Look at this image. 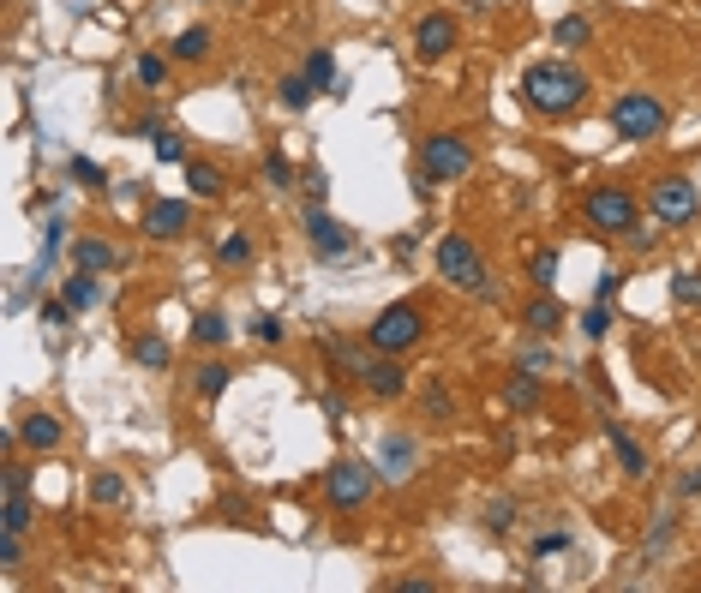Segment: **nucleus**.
I'll return each instance as SVG.
<instances>
[{
    "label": "nucleus",
    "instance_id": "nucleus-6",
    "mask_svg": "<svg viewBox=\"0 0 701 593\" xmlns=\"http://www.w3.org/2000/svg\"><path fill=\"white\" fill-rule=\"evenodd\" d=\"M438 276H444L450 288H462V294H492V282H486V258L474 252L468 234H444V240H438Z\"/></svg>",
    "mask_w": 701,
    "mask_h": 593
},
{
    "label": "nucleus",
    "instance_id": "nucleus-3",
    "mask_svg": "<svg viewBox=\"0 0 701 593\" xmlns=\"http://www.w3.org/2000/svg\"><path fill=\"white\" fill-rule=\"evenodd\" d=\"M666 120H672V108H666V96H654V90H624V96L612 102V132L630 138V144L660 138Z\"/></svg>",
    "mask_w": 701,
    "mask_h": 593
},
{
    "label": "nucleus",
    "instance_id": "nucleus-20",
    "mask_svg": "<svg viewBox=\"0 0 701 593\" xmlns=\"http://www.w3.org/2000/svg\"><path fill=\"white\" fill-rule=\"evenodd\" d=\"M108 264H114V246L108 240H90V234L72 240V270H108Z\"/></svg>",
    "mask_w": 701,
    "mask_h": 593
},
{
    "label": "nucleus",
    "instance_id": "nucleus-45",
    "mask_svg": "<svg viewBox=\"0 0 701 593\" xmlns=\"http://www.w3.org/2000/svg\"><path fill=\"white\" fill-rule=\"evenodd\" d=\"M564 546H570V534H540V540H534L540 558H552V552H564Z\"/></svg>",
    "mask_w": 701,
    "mask_h": 593
},
{
    "label": "nucleus",
    "instance_id": "nucleus-34",
    "mask_svg": "<svg viewBox=\"0 0 701 593\" xmlns=\"http://www.w3.org/2000/svg\"><path fill=\"white\" fill-rule=\"evenodd\" d=\"M138 78H144L150 90H162V84H168V60H162V54H138Z\"/></svg>",
    "mask_w": 701,
    "mask_h": 593
},
{
    "label": "nucleus",
    "instance_id": "nucleus-2",
    "mask_svg": "<svg viewBox=\"0 0 701 593\" xmlns=\"http://www.w3.org/2000/svg\"><path fill=\"white\" fill-rule=\"evenodd\" d=\"M582 222H588L594 234H630V228L642 222V198H636L630 186H618V180L588 186V198H582Z\"/></svg>",
    "mask_w": 701,
    "mask_h": 593
},
{
    "label": "nucleus",
    "instance_id": "nucleus-21",
    "mask_svg": "<svg viewBox=\"0 0 701 593\" xmlns=\"http://www.w3.org/2000/svg\"><path fill=\"white\" fill-rule=\"evenodd\" d=\"M192 342H198V348H222V342H234V330H228L222 312H198V318H192Z\"/></svg>",
    "mask_w": 701,
    "mask_h": 593
},
{
    "label": "nucleus",
    "instance_id": "nucleus-30",
    "mask_svg": "<svg viewBox=\"0 0 701 593\" xmlns=\"http://www.w3.org/2000/svg\"><path fill=\"white\" fill-rule=\"evenodd\" d=\"M156 162H168V168H186V162H192L186 144H180V132H168V126L156 132Z\"/></svg>",
    "mask_w": 701,
    "mask_h": 593
},
{
    "label": "nucleus",
    "instance_id": "nucleus-33",
    "mask_svg": "<svg viewBox=\"0 0 701 593\" xmlns=\"http://www.w3.org/2000/svg\"><path fill=\"white\" fill-rule=\"evenodd\" d=\"M510 402H516V408H540V378H534L528 366L510 378Z\"/></svg>",
    "mask_w": 701,
    "mask_h": 593
},
{
    "label": "nucleus",
    "instance_id": "nucleus-41",
    "mask_svg": "<svg viewBox=\"0 0 701 593\" xmlns=\"http://www.w3.org/2000/svg\"><path fill=\"white\" fill-rule=\"evenodd\" d=\"M426 414H432V420H450V390H444V384L426 390Z\"/></svg>",
    "mask_w": 701,
    "mask_h": 593
},
{
    "label": "nucleus",
    "instance_id": "nucleus-37",
    "mask_svg": "<svg viewBox=\"0 0 701 593\" xmlns=\"http://www.w3.org/2000/svg\"><path fill=\"white\" fill-rule=\"evenodd\" d=\"M534 282H540V288H552V282H558V252H552V246H540V252H534Z\"/></svg>",
    "mask_w": 701,
    "mask_h": 593
},
{
    "label": "nucleus",
    "instance_id": "nucleus-39",
    "mask_svg": "<svg viewBox=\"0 0 701 593\" xmlns=\"http://www.w3.org/2000/svg\"><path fill=\"white\" fill-rule=\"evenodd\" d=\"M486 528H492V534H510V528H516V504H510V498H498V504H492V516H486Z\"/></svg>",
    "mask_w": 701,
    "mask_h": 593
},
{
    "label": "nucleus",
    "instance_id": "nucleus-22",
    "mask_svg": "<svg viewBox=\"0 0 701 593\" xmlns=\"http://www.w3.org/2000/svg\"><path fill=\"white\" fill-rule=\"evenodd\" d=\"M228 378H234V372H228V366H222V360H204V366H198V372H192V390H198V396H204V402H216V396H222V390H228Z\"/></svg>",
    "mask_w": 701,
    "mask_h": 593
},
{
    "label": "nucleus",
    "instance_id": "nucleus-42",
    "mask_svg": "<svg viewBox=\"0 0 701 593\" xmlns=\"http://www.w3.org/2000/svg\"><path fill=\"white\" fill-rule=\"evenodd\" d=\"M678 300H684V306H701V276H690V270L678 276Z\"/></svg>",
    "mask_w": 701,
    "mask_h": 593
},
{
    "label": "nucleus",
    "instance_id": "nucleus-32",
    "mask_svg": "<svg viewBox=\"0 0 701 593\" xmlns=\"http://www.w3.org/2000/svg\"><path fill=\"white\" fill-rule=\"evenodd\" d=\"M66 174H72L78 186H90V192H102V186H108V174H102V162H90V156H72V162H66Z\"/></svg>",
    "mask_w": 701,
    "mask_h": 593
},
{
    "label": "nucleus",
    "instance_id": "nucleus-19",
    "mask_svg": "<svg viewBox=\"0 0 701 593\" xmlns=\"http://www.w3.org/2000/svg\"><path fill=\"white\" fill-rule=\"evenodd\" d=\"M210 42H216V36H210L204 24H186V30H180V36L168 42V54H174V60H192V66H198V60H210Z\"/></svg>",
    "mask_w": 701,
    "mask_h": 593
},
{
    "label": "nucleus",
    "instance_id": "nucleus-26",
    "mask_svg": "<svg viewBox=\"0 0 701 593\" xmlns=\"http://www.w3.org/2000/svg\"><path fill=\"white\" fill-rule=\"evenodd\" d=\"M216 264H228V270H240V264H252V240L234 228V234H222L216 240Z\"/></svg>",
    "mask_w": 701,
    "mask_h": 593
},
{
    "label": "nucleus",
    "instance_id": "nucleus-47",
    "mask_svg": "<svg viewBox=\"0 0 701 593\" xmlns=\"http://www.w3.org/2000/svg\"><path fill=\"white\" fill-rule=\"evenodd\" d=\"M306 192H312V204H324V192H330V180H324V174L312 168V174H306Z\"/></svg>",
    "mask_w": 701,
    "mask_h": 593
},
{
    "label": "nucleus",
    "instance_id": "nucleus-17",
    "mask_svg": "<svg viewBox=\"0 0 701 593\" xmlns=\"http://www.w3.org/2000/svg\"><path fill=\"white\" fill-rule=\"evenodd\" d=\"M414 462H420L414 438H384V450H378V474H384V480H408Z\"/></svg>",
    "mask_w": 701,
    "mask_h": 593
},
{
    "label": "nucleus",
    "instance_id": "nucleus-12",
    "mask_svg": "<svg viewBox=\"0 0 701 593\" xmlns=\"http://www.w3.org/2000/svg\"><path fill=\"white\" fill-rule=\"evenodd\" d=\"M360 390H366V396H378V402H396V396L408 390V372L396 366V354H372V366H366Z\"/></svg>",
    "mask_w": 701,
    "mask_h": 593
},
{
    "label": "nucleus",
    "instance_id": "nucleus-1",
    "mask_svg": "<svg viewBox=\"0 0 701 593\" xmlns=\"http://www.w3.org/2000/svg\"><path fill=\"white\" fill-rule=\"evenodd\" d=\"M582 96H588V72L570 66V60H534V66L522 72V102H528L534 114H546V120L576 114Z\"/></svg>",
    "mask_w": 701,
    "mask_h": 593
},
{
    "label": "nucleus",
    "instance_id": "nucleus-10",
    "mask_svg": "<svg viewBox=\"0 0 701 593\" xmlns=\"http://www.w3.org/2000/svg\"><path fill=\"white\" fill-rule=\"evenodd\" d=\"M186 228H192V198H150V204H144L138 234H150V240H180Z\"/></svg>",
    "mask_w": 701,
    "mask_h": 593
},
{
    "label": "nucleus",
    "instance_id": "nucleus-40",
    "mask_svg": "<svg viewBox=\"0 0 701 593\" xmlns=\"http://www.w3.org/2000/svg\"><path fill=\"white\" fill-rule=\"evenodd\" d=\"M18 540H24V534H6V528H0V570H18V558H24Z\"/></svg>",
    "mask_w": 701,
    "mask_h": 593
},
{
    "label": "nucleus",
    "instance_id": "nucleus-15",
    "mask_svg": "<svg viewBox=\"0 0 701 593\" xmlns=\"http://www.w3.org/2000/svg\"><path fill=\"white\" fill-rule=\"evenodd\" d=\"M60 438H66V432H60V420H54L48 408H36V414L18 420V444H24V450H54Z\"/></svg>",
    "mask_w": 701,
    "mask_h": 593
},
{
    "label": "nucleus",
    "instance_id": "nucleus-7",
    "mask_svg": "<svg viewBox=\"0 0 701 593\" xmlns=\"http://www.w3.org/2000/svg\"><path fill=\"white\" fill-rule=\"evenodd\" d=\"M648 210H654L660 228H684V222H696L701 216L696 180H684V174H660V180L648 186Z\"/></svg>",
    "mask_w": 701,
    "mask_h": 593
},
{
    "label": "nucleus",
    "instance_id": "nucleus-46",
    "mask_svg": "<svg viewBox=\"0 0 701 593\" xmlns=\"http://www.w3.org/2000/svg\"><path fill=\"white\" fill-rule=\"evenodd\" d=\"M678 492H684V498H701V468H684V474H678Z\"/></svg>",
    "mask_w": 701,
    "mask_h": 593
},
{
    "label": "nucleus",
    "instance_id": "nucleus-5",
    "mask_svg": "<svg viewBox=\"0 0 701 593\" xmlns=\"http://www.w3.org/2000/svg\"><path fill=\"white\" fill-rule=\"evenodd\" d=\"M420 336H426V312H420L414 300H396V306H384V312L372 318V330H366V342H372L378 354H396V360H402V354H408Z\"/></svg>",
    "mask_w": 701,
    "mask_h": 593
},
{
    "label": "nucleus",
    "instance_id": "nucleus-36",
    "mask_svg": "<svg viewBox=\"0 0 701 593\" xmlns=\"http://www.w3.org/2000/svg\"><path fill=\"white\" fill-rule=\"evenodd\" d=\"M672 534H678V522H672V516H654V528H648V558H660V552L672 546Z\"/></svg>",
    "mask_w": 701,
    "mask_h": 593
},
{
    "label": "nucleus",
    "instance_id": "nucleus-24",
    "mask_svg": "<svg viewBox=\"0 0 701 593\" xmlns=\"http://www.w3.org/2000/svg\"><path fill=\"white\" fill-rule=\"evenodd\" d=\"M306 78H312L318 96H330V84H336V54H330V48H312V54H306Z\"/></svg>",
    "mask_w": 701,
    "mask_h": 593
},
{
    "label": "nucleus",
    "instance_id": "nucleus-29",
    "mask_svg": "<svg viewBox=\"0 0 701 593\" xmlns=\"http://www.w3.org/2000/svg\"><path fill=\"white\" fill-rule=\"evenodd\" d=\"M552 36H558V42H564V48H588V36H594V24H588V18H576V12H570V18H558V30H552Z\"/></svg>",
    "mask_w": 701,
    "mask_h": 593
},
{
    "label": "nucleus",
    "instance_id": "nucleus-8",
    "mask_svg": "<svg viewBox=\"0 0 701 593\" xmlns=\"http://www.w3.org/2000/svg\"><path fill=\"white\" fill-rule=\"evenodd\" d=\"M372 486H378V474L366 468V462H330L324 468V498H330V510H366V498H372Z\"/></svg>",
    "mask_w": 701,
    "mask_h": 593
},
{
    "label": "nucleus",
    "instance_id": "nucleus-44",
    "mask_svg": "<svg viewBox=\"0 0 701 593\" xmlns=\"http://www.w3.org/2000/svg\"><path fill=\"white\" fill-rule=\"evenodd\" d=\"M618 282H624V276H618V270H606V276L594 282V300H600V306H612V294H618Z\"/></svg>",
    "mask_w": 701,
    "mask_h": 593
},
{
    "label": "nucleus",
    "instance_id": "nucleus-38",
    "mask_svg": "<svg viewBox=\"0 0 701 593\" xmlns=\"http://www.w3.org/2000/svg\"><path fill=\"white\" fill-rule=\"evenodd\" d=\"M606 330H612V312H606V306L594 300V312H582V336H588V342H600Z\"/></svg>",
    "mask_w": 701,
    "mask_h": 593
},
{
    "label": "nucleus",
    "instance_id": "nucleus-28",
    "mask_svg": "<svg viewBox=\"0 0 701 593\" xmlns=\"http://www.w3.org/2000/svg\"><path fill=\"white\" fill-rule=\"evenodd\" d=\"M132 360L150 366V372H162V366H168V342H162V336H138V342H132Z\"/></svg>",
    "mask_w": 701,
    "mask_h": 593
},
{
    "label": "nucleus",
    "instance_id": "nucleus-14",
    "mask_svg": "<svg viewBox=\"0 0 701 593\" xmlns=\"http://www.w3.org/2000/svg\"><path fill=\"white\" fill-rule=\"evenodd\" d=\"M186 192H192L198 204H216V198L228 192V174H222L216 162H198V156H192V162H186Z\"/></svg>",
    "mask_w": 701,
    "mask_h": 593
},
{
    "label": "nucleus",
    "instance_id": "nucleus-13",
    "mask_svg": "<svg viewBox=\"0 0 701 593\" xmlns=\"http://www.w3.org/2000/svg\"><path fill=\"white\" fill-rule=\"evenodd\" d=\"M522 330H534L540 342H546V336H558V330H564V306H558V300H552V294L540 288V294H534V300L522 306Z\"/></svg>",
    "mask_w": 701,
    "mask_h": 593
},
{
    "label": "nucleus",
    "instance_id": "nucleus-11",
    "mask_svg": "<svg viewBox=\"0 0 701 593\" xmlns=\"http://www.w3.org/2000/svg\"><path fill=\"white\" fill-rule=\"evenodd\" d=\"M306 240H312V252H318V258H342V252L354 246V234H348L324 204H312V210H306Z\"/></svg>",
    "mask_w": 701,
    "mask_h": 593
},
{
    "label": "nucleus",
    "instance_id": "nucleus-48",
    "mask_svg": "<svg viewBox=\"0 0 701 593\" xmlns=\"http://www.w3.org/2000/svg\"><path fill=\"white\" fill-rule=\"evenodd\" d=\"M324 414H330V420H348V402H342L336 390H324Z\"/></svg>",
    "mask_w": 701,
    "mask_h": 593
},
{
    "label": "nucleus",
    "instance_id": "nucleus-27",
    "mask_svg": "<svg viewBox=\"0 0 701 593\" xmlns=\"http://www.w3.org/2000/svg\"><path fill=\"white\" fill-rule=\"evenodd\" d=\"M0 528H6V534H24V528H30V492H6Z\"/></svg>",
    "mask_w": 701,
    "mask_h": 593
},
{
    "label": "nucleus",
    "instance_id": "nucleus-31",
    "mask_svg": "<svg viewBox=\"0 0 701 593\" xmlns=\"http://www.w3.org/2000/svg\"><path fill=\"white\" fill-rule=\"evenodd\" d=\"M264 186H276V192H288V186H294V162H288L282 150H270V156H264Z\"/></svg>",
    "mask_w": 701,
    "mask_h": 593
},
{
    "label": "nucleus",
    "instance_id": "nucleus-16",
    "mask_svg": "<svg viewBox=\"0 0 701 593\" xmlns=\"http://www.w3.org/2000/svg\"><path fill=\"white\" fill-rule=\"evenodd\" d=\"M606 444H612V456L624 462V474H630V480H648V450H642L618 420H606Z\"/></svg>",
    "mask_w": 701,
    "mask_h": 593
},
{
    "label": "nucleus",
    "instance_id": "nucleus-9",
    "mask_svg": "<svg viewBox=\"0 0 701 593\" xmlns=\"http://www.w3.org/2000/svg\"><path fill=\"white\" fill-rule=\"evenodd\" d=\"M456 42H462V18H456V12H420V18H414V54H420L426 66L444 60Z\"/></svg>",
    "mask_w": 701,
    "mask_h": 593
},
{
    "label": "nucleus",
    "instance_id": "nucleus-18",
    "mask_svg": "<svg viewBox=\"0 0 701 593\" xmlns=\"http://www.w3.org/2000/svg\"><path fill=\"white\" fill-rule=\"evenodd\" d=\"M60 300H66L72 312H90V306L102 300V282H96V270H72V276L60 282Z\"/></svg>",
    "mask_w": 701,
    "mask_h": 593
},
{
    "label": "nucleus",
    "instance_id": "nucleus-23",
    "mask_svg": "<svg viewBox=\"0 0 701 593\" xmlns=\"http://www.w3.org/2000/svg\"><path fill=\"white\" fill-rule=\"evenodd\" d=\"M90 504H102V510L126 504V480H120V474H108V468H96V474H90Z\"/></svg>",
    "mask_w": 701,
    "mask_h": 593
},
{
    "label": "nucleus",
    "instance_id": "nucleus-35",
    "mask_svg": "<svg viewBox=\"0 0 701 593\" xmlns=\"http://www.w3.org/2000/svg\"><path fill=\"white\" fill-rule=\"evenodd\" d=\"M252 336H258L264 348H276V342H282L288 330H282V318H276V312H258V318H252Z\"/></svg>",
    "mask_w": 701,
    "mask_h": 593
},
{
    "label": "nucleus",
    "instance_id": "nucleus-25",
    "mask_svg": "<svg viewBox=\"0 0 701 593\" xmlns=\"http://www.w3.org/2000/svg\"><path fill=\"white\" fill-rule=\"evenodd\" d=\"M276 96H282V102H288V108L300 114V108H312V96H318V90H312V78H306V72H282Z\"/></svg>",
    "mask_w": 701,
    "mask_h": 593
},
{
    "label": "nucleus",
    "instance_id": "nucleus-43",
    "mask_svg": "<svg viewBox=\"0 0 701 593\" xmlns=\"http://www.w3.org/2000/svg\"><path fill=\"white\" fill-rule=\"evenodd\" d=\"M624 240H630V252H648V246H654V240H660V234H654V228H648V222H636V228H630V234H624Z\"/></svg>",
    "mask_w": 701,
    "mask_h": 593
},
{
    "label": "nucleus",
    "instance_id": "nucleus-4",
    "mask_svg": "<svg viewBox=\"0 0 701 593\" xmlns=\"http://www.w3.org/2000/svg\"><path fill=\"white\" fill-rule=\"evenodd\" d=\"M468 174H474V144L462 132H426L420 138V180L450 186V180H468Z\"/></svg>",
    "mask_w": 701,
    "mask_h": 593
}]
</instances>
